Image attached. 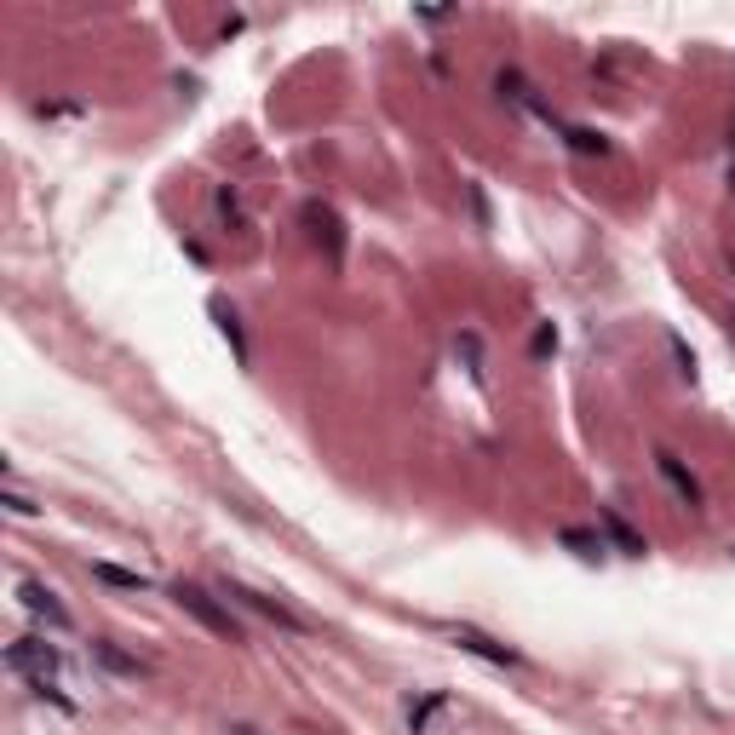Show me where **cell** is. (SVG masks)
Here are the masks:
<instances>
[{"mask_svg": "<svg viewBox=\"0 0 735 735\" xmlns=\"http://www.w3.org/2000/svg\"><path fill=\"white\" fill-rule=\"evenodd\" d=\"M167 591H173V603H178L196 626H208L213 638H224V644H241V621L231 615V603H219V591L196 586V581H173Z\"/></svg>", "mask_w": 735, "mask_h": 735, "instance_id": "cell-1", "label": "cell"}, {"mask_svg": "<svg viewBox=\"0 0 735 735\" xmlns=\"http://www.w3.org/2000/svg\"><path fill=\"white\" fill-rule=\"evenodd\" d=\"M7 667H12V672H24L29 689H35V684H52V678H58L64 656H58L52 644H40V638H17V644H7Z\"/></svg>", "mask_w": 735, "mask_h": 735, "instance_id": "cell-2", "label": "cell"}, {"mask_svg": "<svg viewBox=\"0 0 735 735\" xmlns=\"http://www.w3.org/2000/svg\"><path fill=\"white\" fill-rule=\"evenodd\" d=\"M304 231H311V241H316V248L322 253H328V264H334V271H339V264H345V224H339V213L328 208V201H304Z\"/></svg>", "mask_w": 735, "mask_h": 735, "instance_id": "cell-3", "label": "cell"}, {"mask_svg": "<svg viewBox=\"0 0 735 735\" xmlns=\"http://www.w3.org/2000/svg\"><path fill=\"white\" fill-rule=\"evenodd\" d=\"M219 598H236V603H248L253 615H264V621H276L282 632H311V621H299L288 603H276V598H264V591H253V586H241V581H224L219 586Z\"/></svg>", "mask_w": 735, "mask_h": 735, "instance_id": "cell-4", "label": "cell"}, {"mask_svg": "<svg viewBox=\"0 0 735 735\" xmlns=\"http://www.w3.org/2000/svg\"><path fill=\"white\" fill-rule=\"evenodd\" d=\"M17 603H24L35 621H47L52 632H70V626H75V615H70L64 603H58V591L40 586V581H24V586H17Z\"/></svg>", "mask_w": 735, "mask_h": 735, "instance_id": "cell-5", "label": "cell"}, {"mask_svg": "<svg viewBox=\"0 0 735 735\" xmlns=\"http://www.w3.org/2000/svg\"><path fill=\"white\" fill-rule=\"evenodd\" d=\"M656 472L667 477V488H672V495H678V500L689 506V512H701V483L689 477V465H684L678 454H667V448H661V454H656Z\"/></svg>", "mask_w": 735, "mask_h": 735, "instance_id": "cell-6", "label": "cell"}, {"mask_svg": "<svg viewBox=\"0 0 735 735\" xmlns=\"http://www.w3.org/2000/svg\"><path fill=\"white\" fill-rule=\"evenodd\" d=\"M448 638H454L465 656H483V661H495V667H518V649H506L495 638H483L477 626H448Z\"/></svg>", "mask_w": 735, "mask_h": 735, "instance_id": "cell-7", "label": "cell"}, {"mask_svg": "<svg viewBox=\"0 0 735 735\" xmlns=\"http://www.w3.org/2000/svg\"><path fill=\"white\" fill-rule=\"evenodd\" d=\"M495 92L506 98V104H518V110H535L540 121H558V115H551V110L540 104V98H535V87H528V80H523L518 70H500V75H495Z\"/></svg>", "mask_w": 735, "mask_h": 735, "instance_id": "cell-8", "label": "cell"}, {"mask_svg": "<svg viewBox=\"0 0 735 735\" xmlns=\"http://www.w3.org/2000/svg\"><path fill=\"white\" fill-rule=\"evenodd\" d=\"M603 528H609V540H615V551H621V558H644V551H649V540L638 535V528H632L621 512H609V506H603Z\"/></svg>", "mask_w": 735, "mask_h": 735, "instance_id": "cell-9", "label": "cell"}, {"mask_svg": "<svg viewBox=\"0 0 735 735\" xmlns=\"http://www.w3.org/2000/svg\"><path fill=\"white\" fill-rule=\"evenodd\" d=\"M92 661H98V667H110L115 678H138V672H145V661L127 656V649H115L110 638H92Z\"/></svg>", "mask_w": 735, "mask_h": 735, "instance_id": "cell-10", "label": "cell"}, {"mask_svg": "<svg viewBox=\"0 0 735 735\" xmlns=\"http://www.w3.org/2000/svg\"><path fill=\"white\" fill-rule=\"evenodd\" d=\"M92 581L115 586V591H150V575H138V569H115V563H92Z\"/></svg>", "mask_w": 735, "mask_h": 735, "instance_id": "cell-11", "label": "cell"}, {"mask_svg": "<svg viewBox=\"0 0 735 735\" xmlns=\"http://www.w3.org/2000/svg\"><path fill=\"white\" fill-rule=\"evenodd\" d=\"M558 540H563L569 551H575V558H586V563H598L603 551H609V546H603V535H591V528H563Z\"/></svg>", "mask_w": 735, "mask_h": 735, "instance_id": "cell-12", "label": "cell"}, {"mask_svg": "<svg viewBox=\"0 0 735 735\" xmlns=\"http://www.w3.org/2000/svg\"><path fill=\"white\" fill-rule=\"evenodd\" d=\"M563 145L575 155H609V138L591 133V127H563Z\"/></svg>", "mask_w": 735, "mask_h": 735, "instance_id": "cell-13", "label": "cell"}, {"mask_svg": "<svg viewBox=\"0 0 735 735\" xmlns=\"http://www.w3.org/2000/svg\"><path fill=\"white\" fill-rule=\"evenodd\" d=\"M213 316H219V328H224V339H231V345H236V357H241V362H248V339H241V322H236V311H231V304H224V299H213Z\"/></svg>", "mask_w": 735, "mask_h": 735, "instance_id": "cell-14", "label": "cell"}, {"mask_svg": "<svg viewBox=\"0 0 735 735\" xmlns=\"http://www.w3.org/2000/svg\"><path fill=\"white\" fill-rule=\"evenodd\" d=\"M528 351H535V357H551V351H558V328H551V322H540L535 339H528Z\"/></svg>", "mask_w": 735, "mask_h": 735, "instance_id": "cell-15", "label": "cell"}, {"mask_svg": "<svg viewBox=\"0 0 735 735\" xmlns=\"http://www.w3.org/2000/svg\"><path fill=\"white\" fill-rule=\"evenodd\" d=\"M0 506H7V512H17V518H35V512H40L29 495H17V488H7V495H0Z\"/></svg>", "mask_w": 735, "mask_h": 735, "instance_id": "cell-16", "label": "cell"}, {"mask_svg": "<svg viewBox=\"0 0 735 735\" xmlns=\"http://www.w3.org/2000/svg\"><path fill=\"white\" fill-rule=\"evenodd\" d=\"M465 201H472V219H477V231H488V201H483V184H465Z\"/></svg>", "mask_w": 735, "mask_h": 735, "instance_id": "cell-17", "label": "cell"}, {"mask_svg": "<svg viewBox=\"0 0 735 735\" xmlns=\"http://www.w3.org/2000/svg\"><path fill=\"white\" fill-rule=\"evenodd\" d=\"M443 701H448V696H432V701H420L414 712H408V730H414V735H420V730H425V719H432V712H437Z\"/></svg>", "mask_w": 735, "mask_h": 735, "instance_id": "cell-18", "label": "cell"}, {"mask_svg": "<svg viewBox=\"0 0 735 735\" xmlns=\"http://www.w3.org/2000/svg\"><path fill=\"white\" fill-rule=\"evenodd\" d=\"M231 735H259V730H253V724H236V730H231Z\"/></svg>", "mask_w": 735, "mask_h": 735, "instance_id": "cell-19", "label": "cell"}, {"mask_svg": "<svg viewBox=\"0 0 735 735\" xmlns=\"http://www.w3.org/2000/svg\"><path fill=\"white\" fill-rule=\"evenodd\" d=\"M730 339H735V316H730Z\"/></svg>", "mask_w": 735, "mask_h": 735, "instance_id": "cell-20", "label": "cell"}, {"mask_svg": "<svg viewBox=\"0 0 735 735\" xmlns=\"http://www.w3.org/2000/svg\"><path fill=\"white\" fill-rule=\"evenodd\" d=\"M730 551H735V546H730Z\"/></svg>", "mask_w": 735, "mask_h": 735, "instance_id": "cell-21", "label": "cell"}]
</instances>
